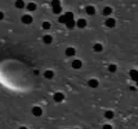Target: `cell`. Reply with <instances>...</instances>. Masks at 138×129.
<instances>
[{
  "label": "cell",
  "mask_w": 138,
  "mask_h": 129,
  "mask_svg": "<svg viewBox=\"0 0 138 129\" xmlns=\"http://www.w3.org/2000/svg\"><path fill=\"white\" fill-rule=\"evenodd\" d=\"M21 20H22V22L24 24H32V22H33V18L30 15H24V16H23L22 17Z\"/></svg>",
  "instance_id": "cell-1"
},
{
  "label": "cell",
  "mask_w": 138,
  "mask_h": 129,
  "mask_svg": "<svg viewBox=\"0 0 138 129\" xmlns=\"http://www.w3.org/2000/svg\"><path fill=\"white\" fill-rule=\"evenodd\" d=\"M64 95L61 92H57L56 93L54 96V100L57 102V103H60L61 102L63 99H64Z\"/></svg>",
  "instance_id": "cell-2"
},
{
  "label": "cell",
  "mask_w": 138,
  "mask_h": 129,
  "mask_svg": "<svg viewBox=\"0 0 138 129\" xmlns=\"http://www.w3.org/2000/svg\"><path fill=\"white\" fill-rule=\"evenodd\" d=\"M32 113H33V114L35 117H40V116L42 115L43 110H42V109L40 107L36 106V107L33 108V109H32Z\"/></svg>",
  "instance_id": "cell-3"
},
{
  "label": "cell",
  "mask_w": 138,
  "mask_h": 129,
  "mask_svg": "<svg viewBox=\"0 0 138 129\" xmlns=\"http://www.w3.org/2000/svg\"><path fill=\"white\" fill-rule=\"evenodd\" d=\"M105 24L110 28H112L116 25V21L114 18H108L105 21Z\"/></svg>",
  "instance_id": "cell-4"
},
{
  "label": "cell",
  "mask_w": 138,
  "mask_h": 129,
  "mask_svg": "<svg viewBox=\"0 0 138 129\" xmlns=\"http://www.w3.org/2000/svg\"><path fill=\"white\" fill-rule=\"evenodd\" d=\"M82 66V62L79 59H75L72 62V66L75 69H79Z\"/></svg>",
  "instance_id": "cell-5"
},
{
  "label": "cell",
  "mask_w": 138,
  "mask_h": 129,
  "mask_svg": "<svg viewBox=\"0 0 138 129\" xmlns=\"http://www.w3.org/2000/svg\"><path fill=\"white\" fill-rule=\"evenodd\" d=\"M75 50L73 48H68L66 50H65V54L66 55L68 56H73L75 55Z\"/></svg>",
  "instance_id": "cell-6"
},
{
  "label": "cell",
  "mask_w": 138,
  "mask_h": 129,
  "mask_svg": "<svg viewBox=\"0 0 138 129\" xmlns=\"http://www.w3.org/2000/svg\"><path fill=\"white\" fill-rule=\"evenodd\" d=\"M86 13L89 16H94L96 13L95 8L92 6H88L86 7Z\"/></svg>",
  "instance_id": "cell-7"
},
{
  "label": "cell",
  "mask_w": 138,
  "mask_h": 129,
  "mask_svg": "<svg viewBox=\"0 0 138 129\" xmlns=\"http://www.w3.org/2000/svg\"><path fill=\"white\" fill-rule=\"evenodd\" d=\"M99 81L96 79H91L88 82V85L91 88H96L99 86Z\"/></svg>",
  "instance_id": "cell-8"
},
{
  "label": "cell",
  "mask_w": 138,
  "mask_h": 129,
  "mask_svg": "<svg viewBox=\"0 0 138 129\" xmlns=\"http://www.w3.org/2000/svg\"><path fill=\"white\" fill-rule=\"evenodd\" d=\"M130 75L131 78H132L134 81L137 82L138 80V73L136 70H135V69L130 70Z\"/></svg>",
  "instance_id": "cell-9"
},
{
  "label": "cell",
  "mask_w": 138,
  "mask_h": 129,
  "mask_svg": "<svg viewBox=\"0 0 138 129\" xmlns=\"http://www.w3.org/2000/svg\"><path fill=\"white\" fill-rule=\"evenodd\" d=\"M87 21L84 20V19H79L77 22V25L79 28H81V29H83L86 26H87Z\"/></svg>",
  "instance_id": "cell-10"
},
{
  "label": "cell",
  "mask_w": 138,
  "mask_h": 129,
  "mask_svg": "<svg viewBox=\"0 0 138 129\" xmlns=\"http://www.w3.org/2000/svg\"><path fill=\"white\" fill-rule=\"evenodd\" d=\"M27 8L29 11H34L36 8H37V6L36 4L33 3V2H31V3H29L27 6Z\"/></svg>",
  "instance_id": "cell-11"
},
{
  "label": "cell",
  "mask_w": 138,
  "mask_h": 129,
  "mask_svg": "<svg viewBox=\"0 0 138 129\" xmlns=\"http://www.w3.org/2000/svg\"><path fill=\"white\" fill-rule=\"evenodd\" d=\"M65 24H66V26L68 29H73V28H74V27H75V24H76V23H75V22L74 21V20H68V21H67Z\"/></svg>",
  "instance_id": "cell-12"
},
{
  "label": "cell",
  "mask_w": 138,
  "mask_h": 129,
  "mask_svg": "<svg viewBox=\"0 0 138 129\" xmlns=\"http://www.w3.org/2000/svg\"><path fill=\"white\" fill-rule=\"evenodd\" d=\"M54 75H55L54 72L52 71H50V70L46 71L45 72V73H44L45 77L47 78V79H52V78H53Z\"/></svg>",
  "instance_id": "cell-13"
},
{
  "label": "cell",
  "mask_w": 138,
  "mask_h": 129,
  "mask_svg": "<svg viewBox=\"0 0 138 129\" xmlns=\"http://www.w3.org/2000/svg\"><path fill=\"white\" fill-rule=\"evenodd\" d=\"M112 9L109 6L105 7L103 10V13L104 16H109L112 13Z\"/></svg>",
  "instance_id": "cell-14"
},
{
  "label": "cell",
  "mask_w": 138,
  "mask_h": 129,
  "mask_svg": "<svg viewBox=\"0 0 138 129\" xmlns=\"http://www.w3.org/2000/svg\"><path fill=\"white\" fill-rule=\"evenodd\" d=\"M15 6L18 8H23L24 7V2L23 0H17L15 3Z\"/></svg>",
  "instance_id": "cell-15"
},
{
  "label": "cell",
  "mask_w": 138,
  "mask_h": 129,
  "mask_svg": "<svg viewBox=\"0 0 138 129\" xmlns=\"http://www.w3.org/2000/svg\"><path fill=\"white\" fill-rule=\"evenodd\" d=\"M43 41L46 44H50L52 41V37L50 35H45L43 37Z\"/></svg>",
  "instance_id": "cell-16"
},
{
  "label": "cell",
  "mask_w": 138,
  "mask_h": 129,
  "mask_svg": "<svg viewBox=\"0 0 138 129\" xmlns=\"http://www.w3.org/2000/svg\"><path fill=\"white\" fill-rule=\"evenodd\" d=\"M114 112L111 110L107 111V112H105V117L107 119H112L114 117Z\"/></svg>",
  "instance_id": "cell-17"
},
{
  "label": "cell",
  "mask_w": 138,
  "mask_h": 129,
  "mask_svg": "<svg viewBox=\"0 0 138 129\" xmlns=\"http://www.w3.org/2000/svg\"><path fill=\"white\" fill-rule=\"evenodd\" d=\"M103 45L100 43H96L94 45V50L96 52H100L103 50Z\"/></svg>",
  "instance_id": "cell-18"
},
{
  "label": "cell",
  "mask_w": 138,
  "mask_h": 129,
  "mask_svg": "<svg viewBox=\"0 0 138 129\" xmlns=\"http://www.w3.org/2000/svg\"><path fill=\"white\" fill-rule=\"evenodd\" d=\"M65 17H66V19L67 21L68 20H73V18H74V16H73V13L72 12H66L65 14H64Z\"/></svg>",
  "instance_id": "cell-19"
},
{
  "label": "cell",
  "mask_w": 138,
  "mask_h": 129,
  "mask_svg": "<svg viewBox=\"0 0 138 129\" xmlns=\"http://www.w3.org/2000/svg\"><path fill=\"white\" fill-rule=\"evenodd\" d=\"M62 11L61 6H54L52 7V11L55 14H59Z\"/></svg>",
  "instance_id": "cell-20"
},
{
  "label": "cell",
  "mask_w": 138,
  "mask_h": 129,
  "mask_svg": "<svg viewBox=\"0 0 138 129\" xmlns=\"http://www.w3.org/2000/svg\"><path fill=\"white\" fill-rule=\"evenodd\" d=\"M117 66L114 65V64H110V65L108 66V70H109V71L111 72V73H114V72H116V71H117Z\"/></svg>",
  "instance_id": "cell-21"
},
{
  "label": "cell",
  "mask_w": 138,
  "mask_h": 129,
  "mask_svg": "<svg viewBox=\"0 0 138 129\" xmlns=\"http://www.w3.org/2000/svg\"><path fill=\"white\" fill-rule=\"evenodd\" d=\"M42 27H43V28L45 29H49L51 27V24H50V23L49 22L45 21V22H43Z\"/></svg>",
  "instance_id": "cell-22"
},
{
  "label": "cell",
  "mask_w": 138,
  "mask_h": 129,
  "mask_svg": "<svg viewBox=\"0 0 138 129\" xmlns=\"http://www.w3.org/2000/svg\"><path fill=\"white\" fill-rule=\"evenodd\" d=\"M51 5H52V7L61 6V2H60L59 0H52V1H51Z\"/></svg>",
  "instance_id": "cell-23"
},
{
  "label": "cell",
  "mask_w": 138,
  "mask_h": 129,
  "mask_svg": "<svg viewBox=\"0 0 138 129\" xmlns=\"http://www.w3.org/2000/svg\"><path fill=\"white\" fill-rule=\"evenodd\" d=\"M59 22H60V23H63V24H65V23L67 22V20H66V17H65V16H64V15H62V16H61L59 17Z\"/></svg>",
  "instance_id": "cell-24"
},
{
  "label": "cell",
  "mask_w": 138,
  "mask_h": 129,
  "mask_svg": "<svg viewBox=\"0 0 138 129\" xmlns=\"http://www.w3.org/2000/svg\"><path fill=\"white\" fill-rule=\"evenodd\" d=\"M103 129H112V126L109 124H105L104 126H103Z\"/></svg>",
  "instance_id": "cell-25"
},
{
  "label": "cell",
  "mask_w": 138,
  "mask_h": 129,
  "mask_svg": "<svg viewBox=\"0 0 138 129\" xmlns=\"http://www.w3.org/2000/svg\"><path fill=\"white\" fill-rule=\"evenodd\" d=\"M39 70H34V75H39Z\"/></svg>",
  "instance_id": "cell-26"
},
{
  "label": "cell",
  "mask_w": 138,
  "mask_h": 129,
  "mask_svg": "<svg viewBox=\"0 0 138 129\" xmlns=\"http://www.w3.org/2000/svg\"><path fill=\"white\" fill-rule=\"evenodd\" d=\"M3 18H4V13H3L2 12H1V11H0V20H2Z\"/></svg>",
  "instance_id": "cell-27"
},
{
  "label": "cell",
  "mask_w": 138,
  "mask_h": 129,
  "mask_svg": "<svg viewBox=\"0 0 138 129\" xmlns=\"http://www.w3.org/2000/svg\"><path fill=\"white\" fill-rule=\"evenodd\" d=\"M130 91H135V88L134 87L131 86V87H130Z\"/></svg>",
  "instance_id": "cell-28"
},
{
  "label": "cell",
  "mask_w": 138,
  "mask_h": 129,
  "mask_svg": "<svg viewBox=\"0 0 138 129\" xmlns=\"http://www.w3.org/2000/svg\"><path fill=\"white\" fill-rule=\"evenodd\" d=\"M100 1H103V0H100Z\"/></svg>",
  "instance_id": "cell-29"
}]
</instances>
